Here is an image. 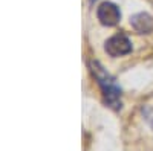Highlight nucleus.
Wrapping results in <instances>:
<instances>
[{
  "mask_svg": "<svg viewBox=\"0 0 153 151\" xmlns=\"http://www.w3.org/2000/svg\"><path fill=\"white\" fill-rule=\"evenodd\" d=\"M89 2H95V0H89Z\"/></svg>",
  "mask_w": 153,
  "mask_h": 151,
  "instance_id": "obj_5",
  "label": "nucleus"
},
{
  "mask_svg": "<svg viewBox=\"0 0 153 151\" xmlns=\"http://www.w3.org/2000/svg\"><path fill=\"white\" fill-rule=\"evenodd\" d=\"M97 17L104 26H113L121 18L120 8L112 2H103L97 9Z\"/></svg>",
  "mask_w": 153,
  "mask_h": 151,
  "instance_id": "obj_3",
  "label": "nucleus"
},
{
  "mask_svg": "<svg viewBox=\"0 0 153 151\" xmlns=\"http://www.w3.org/2000/svg\"><path fill=\"white\" fill-rule=\"evenodd\" d=\"M104 49L110 57H121V55L129 54L132 50V43L126 35L118 34V35L110 37V38L106 41Z\"/></svg>",
  "mask_w": 153,
  "mask_h": 151,
  "instance_id": "obj_2",
  "label": "nucleus"
},
{
  "mask_svg": "<svg viewBox=\"0 0 153 151\" xmlns=\"http://www.w3.org/2000/svg\"><path fill=\"white\" fill-rule=\"evenodd\" d=\"M130 24L139 34H150L153 31V17L147 12H139L130 18Z\"/></svg>",
  "mask_w": 153,
  "mask_h": 151,
  "instance_id": "obj_4",
  "label": "nucleus"
},
{
  "mask_svg": "<svg viewBox=\"0 0 153 151\" xmlns=\"http://www.w3.org/2000/svg\"><path fill=\"white\" fill-rule=\"evenodd\" d=\"M92 73L97 78L101 90H103V96H104V102L113 108V110H120L121 108V89L118 87V84L115 82V80L110 75L103 69V66L100 63H92Z\"/></svg>",
  "mask_w": 153,
  "mask_h": 151,
  "instance_id": "obj_1",
  "label": "nucleus"
}]
</instances>
